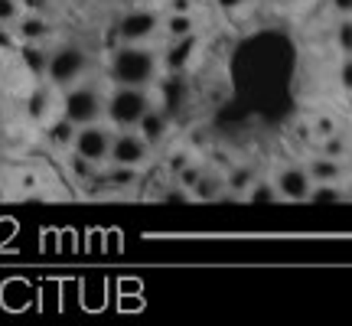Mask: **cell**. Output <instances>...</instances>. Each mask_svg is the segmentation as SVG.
Returning <instances> with one entry per match:
<instances>
[{
  "instance_id": "obj_4",
  "label": "cell",
  "mask_w": 352,
  "mask_h": 326,
  "mask_svg": "<svg viewBox=\"0 0 352 326\" xmlns=\"http://www.w3.org/2000/svg\"><path fill=\"white\" fill-rule=\"evenodd\" d=\"M63 118H69L76 127L82 124H95L104 121V91L95 82H76V85L63 88V98H59Z\"/></svg>"
},
{
  "instance_id": "obj_10",
  "label": "cell",
  "mask_w": 352,
  "mask_h": 326,
  "mask_svg": "<svg viewBox=\"0 0 352 326\" xmlns=\"http://www.w3.org/2000/svg\"><path fill=\"white\" fill-rule=\"evenodd\" d=\"M170 127H173V118H170L164 108H157V105H153L151 111H147L138 121V134L147 140V144H151L153 151H157V147H160V144L170 138Z\"/></svg>"
},
{
  "instance_id": "obj_18",
  "label": "cell",
  "mask_w": 352,
  "mask_h": 326,
  "mask_svg": "<svg viewBox=\"0 0 352 326\" xmlns=\"http://www.w3.org/2000/svg\"><path fill=\"white\" fill-rule=\"evenodd\" d=\"M20 59H23V65L33 72V76L43 78V76H46V63H50V50H46L43 43H23Z\"/></svg>"
},
{
  "instance_id": "obj_26",
  "label": "cell",
  "mask_w": 352,
  "mask_h": 326,
  "mask_svg": "<svg viewBox=\"0 0 352 326\" xmlns=\"http://www.w3.org/2000/svg\"><path fill=\"white\" fill-rule=\"evenodd\" d=\"M336 82H340V88L346 95H352V56H342L340 69H336Z\"/></svg>"
},
{
  "instance_id": "obj_29",
  "label": "cell",
  "mask_w": 352,
  "mask_h": 326,
  "mask_svg": "<svg viewBox=\"0 0 352 326\" xmlns=\"http://www.w3.org/2000/svg\"><path fill=\"white\" fill-rule=\"evenodd\" d=\"M252 0H215V7L222 13H239V10H245Z\"/></svg>"
},
{
  "instance_id": "obj_20",
  "label": "cell",
  "mask_w": 352,
  "mask_h": 326,
  "mask_svg": "<svg viewBox=\"0 0 352 326\" xmlns=\"http://www.w3.org/2000/svg\"><path fill=\"white\" fill-rule=\"evenodd\" d=\"M346 199V189H342V183H314V189H310V196H307V202H316V206H323V202H342Z\"/></svg>"
},
{
  "instance_id": "obj_17",
  "label": "cell",
  "mask_w": 352,
  "mask_h": 326,
  "mask_svg": "<svg viewBox=\"0 0 352 326\" xmlns=\"http://www.w3.org/2000/svg\"><path fill=\"white\" fill-rule=\"evenodd\" d=\"M160 30L166 33V39H179V36H189V33H199L196 13H166Z\"/></svg>"
},
{
  "instance_id": "obj_28",
  "label": "cell",
  "mask_w": 352,
  "mask_h": 326,
  "mask_svg": "<svg viewBox=\"0 0 352 326\" xmlns=\"http://www.w3.org/2000/svg\"><path fill=\"white\" fill-rule=\"evenodd\" d=\"M166 13H196V0H166Z\"/></svg>"
},
{
  "instance_id": "obj_14",
  "label": "cell",
  "mask_w": 352,
  "mask_h": 326,
  "mask_svg": "<svg viewBox=\"0 0 352 326\" xmlns=\"http://www.w3.org/2000/svg\"><path fill=\"white\" fill-rule=\"evenodd\" d=\"M104 166H108V170L101 173L104 193H127V189L138 186L140 170H134V166H118V163H104Z\"/></svg>"
},
{
  "instance_id": "obj_2",
  "label": "cell",
  "mask_w": 352,
  "mask_h": 326,
  "mask_svg": "<svg viewBox=\"0 0 352 326\" xmlns=\"http://www.w3.org/2000/svg\"><path fill=\"white\" fill-rule=\"evenodd\" d=\"M153 108L151 88H134V85H114L104 95V121L121 131V127H138V121Z\"/></svg>"
},
{
  "instance_id": "obj_5",
  "label": "cell",
  "mask_w": 352,
  "mask_h": 326,
  "mask_svg": "<svg viewBox=\"0 0 352 326\" xmlns=\"http://www.w3.org/2000/svg\"><path fill=\"white\" fill-rule=\"evenodd\" d=\"M151 157H153V147L138 134V127H121V131H114L111 151H108V163L144 170V166L151 163Z\"/></svg>"
},
{
  "instance_id": "obj_11",
  "label": "cell",
  "mask_w": 352,
  "mask_h": 326,
  "mask_svg": "<svg viewBox=\"0 0 352 326\" xmlns=\"http://www.w3.org/2000/svg\"><path fill=\"white\" fill-rule=\"evenodd\" d=\"M307 173L314 183H342L349 176V166L346 160H336V157H327V153H316L307 160Z\"/></svg>"
},
{
  "instance_id": "obj_13",
  "label": "cell",
  "mask_w": 352,
  "mask_h": 326,
  "mask_svg": "<svg viewBox=\"0 0 352 326\" xmlns=\"http://www.w3.org/2000/svg\"><path fill=\"white\" fill-rule=\"evenodd\" d=\"M226 196V173L219 170H202L199 180L189 186V199L196 202H215Z\"/></svg>"
},
{
  "instance_id": "obj_21",
  "label": "cell",
  "mask_w": 352,
  "mask_h": 326,
  "mask_svg": "<svg viewBox=\"0 0 352 326\" xmlns=\"http://www.w3.org/2000/svg\"><path fill=\"white\" fill-rule=\"evenodd\" d=\"M333 46L340 56H352V17H340L333 23Z\"/></svg>"
},
{
  "instance_id": "obj_24",
  "label": "cell",
  "mask_w": 352,
  "mask_h": 326,
  "mask_svg": "<svg viewBox=\"0 0 352 326\" xmlns=\"http://www.w3.org/2000/svg\"><path fill=\"white\" fill-rule=\"evenodd\" d=\"M23 13V3L20 0H0V30H10Z\"/></svg>"
},
{
  "instance_id": "obj_8",
  "label": "cell",
  "mask_w": 352,
  "mask_h": 326,
  "mask_svg": "<svg viewBox=\"0 0 352 326\" xmlns=\"http://www.w3.org/2000/svg\"><path fill=\"white\" fill-rule=\"evenodd\" d=\"M271 186H274V196L284 202H307L310 196V189H314V180L307 173V163H287V166H280L271 180Z\"/></svg>"
},
{
  "instance_id": "obj_9",
  "label": "cell",
  "mask_w": 352,
  "mask_h": 326,
  "mask_svg": "<svg viewBox=\"0 0 352 326\" xmlns=\"http://www.w3.org/2000/svg\"><path fill=\"white\" fill-rule=\"evenodd\" d=\"M199 52V33H189V36H179V39H170L166 50L160 52V69L166 76H183L192 59Z\"/></svg>"
},
{
  "instance_id": "obj_12",
  "label": "cell",
  "mask_w": 352,
  "mask_h": 326,
  "mask_svg": "<svg viewBox=\"0 0 352 326\" xmlns=\"http://www.w3.org/2000/svg\"><path fill=\"white\" fill-rule=\"evenodd\" d=\"M10 30L16 33V39H20V43H43V39H50V33H52L46 13H33V10L20 13V20H16Z\"/></svg>"
},
{
  "instance_id": "obj_6",
  "label": "cell",
  "mask_w": 352,
  "mask_h": 326,
  "mask_svg": "<svg viewBox=\"0 0 352 326\" xmlns=\"http://www.w3.org/2000/svg\"><path fill=\"white\" fill-rule=\"evenodd\" d=\"M111 138L114 127L108 121H95V124H82L76 127V140H72V151L85 160L104 166L108 163V151H111Z\"/></svg>"
},
{
  "instance_id": "obj_15",
  "label": "cell",
  "mask_w": 352,
  "mask_h": 326,
  "mask_svg": "<svg viewBox=\"0 0 352 326\" xmlns=\"http://www.w3.org/2000/svg\"><path fill=\"white\" fill-rule=\"evenodd\" d=\"M43 138H46V144H50L52 151H72V140H76V124L69 121V118H56V121H50L46 124V131H43Z\"/></svg>"
},
{
  "instance_id": "obj_32",
  "label": "cell",
  "mask_w": 352,
  "mask_h": 326,
  "mask_svg": "<svg viewBox=\"0 0 352 326\" xmlns=\"http://www.w3.org/2000/svg\"><path fill=\"white\" fill-rule=\"evenodd\" d=\"M294 3H307V0H294Z\"/></svg>"
},
{
  "instance_id": "obj_30",
  "label": "cell",
  "mask_w": 352,
  "mask_h": 326,
  "mask_svg": "<svg viewBox=\"0 0 352 326\" xmlns=\"http://www.w3.org/2000/svg\"><path fill=\"white\" fill-rule=\"evenodd\" d=\"M329 10L336 17H352V0H329Z\"/></svg>"
},
{
  "instance_id": "obj_1",
  "label": "cell",
  "mask_w": 352,
  "mask_h": 326,
  "mask_svg": "<svg viewBox=\"0 0 352 326\" xmlns=\"http://www.w3.org/2000/svg\"><path fill=\"white\" fill-rule=\"evenodd\" d=\"M160 76V52L147 43H121L108 59V78L114 85L153 88Z\"/></svg>"
},
{
  "instance_id": "obj_3",
  "label": "cell",
  "mask_w": 352,
  "mask_h": 326,
  "mask_svg": "<svg viewBox=\"0 0 352 326\" xmlns=\"http://www.w3.org/2000/svg\"><path fill=\"white\" fill-rule=\"evenodd\" d=\"M88 65H91V56L82 43H63V46H56L50 50V63H46V82L50 88H69L82 82L88 76Z\"/></svg>"
},
{
  "instance_id": "obj_22",
  "label": "cell",
  "mask_w": 352,
  "mask_h": 326,
  "mask_svg": "<svg viewBox=\"0 0 352 326\" xmlns=\"http://www.w3.org/2000/svg\"><path fill=\"white\" fill-rule=\"evenodd\" d=\"M52 108V91L50 88H36L33 95H30V101H26V114L33 118V121H43L46 114H50Z\"/></svg>"
},
{
  "instance_id": "obj_7",
  "label": "cell",
  "mask_w": 352,
  "mask_h": 326,
  "mask_svg": "<svg viewBox=\"0 0 352 326\" xmlns=\"http://www.w3.org/2000/svg\"><path fill=\"white\" fill-rule=\"evenodd\" d=\"M160 13L151 10V7H134V10L121 13L118 20V39L121 43H151L157 33H160Z\"/></svg>"
},
{
  "instance_id": "obj_31",
  "label": "cell",
  "mask_w": 352,
  "mask_h": 326,
  "mask_svg": "<svg viewBox=\"0 0 352 326\" xmlns=\"http://www.w3.org/2000/svg\"><path fill=\"white\" fill-rule=\"evenodd\" d=\"M23 3V10H33V13H46L50 7V0H20Z\"/></svg>"
},
{
  "instance_id": "obj_23",
  "label": "cell",
  "mask_w": 352,
  "mask_h": 326,
  "mask_svg": "<svg viewBox=\"0 0 352 326\" xmlns=\"http://www.w3.org/2000/svg\"><path fill=\"white\" fill-rule=\"evenodd\" d=\"M307 131H314V140L320 144V140L333 138V134H340V121L333 118V114H316L314 121H310V127Z\"/></svg>"
},
{
  "instance_id": "obj_16",
  "label": "cell",
  "mask_w": 352,
  "mask_h": 326,
  "mask_svg": "<svg viewBox=\"0 0 352 326\" xmlns=\"http://www.w3.org/2000/svg\"><path fill=\"white\" fill-rule=\"evenodd\" d=\"M254 180H258V170L248 166V163H239V166H232V170L226 173V193L228 196L245 199V196H248V189L254 186Z\"/></svg>"
},
{
  "instance_id": "obj_27",
  "label": "cell",
  "mask_w": 352,
  "mask_h": 326,
  "mask_svg": "<svg viewBox=\"0 0 352 326\" xmlns=\"http://www.w3.org/2000/svg\"><path fill=\"white\" fill-rule=\"evenodd\" d=\"M189 160H192V153H189V151H173V153H170V160H166V170H170V176L179 173V170H183Z\"/></svg>"
},
{
  "instance_id": "obj_19",
  "label": "cell",
  "mask_w": 352,
  "mask_h": 326,
  "mask_svg": "<svg viewBox=\"0 0 352 326\" xmlns=\"http://www.w3.org/2000/svg\"><path fill=\"white\" fill-rule=\"evenodd\" d=\"M65 166H69V176L76 180V183H91L95 176H98V163H91V160H85V157H78L76 151H65Z\"/></svg>"
},
{
  "instance_id": "obj_25",
  "label": "cell",
  "mask_w": 352,
  "mask_h": 326,
  "mask_svg": "<svg viewBox=\"0 0 352 326\" xmlns=\"http://www.w3.org/2000/svg\"><path fill=\"white\" fill-rule=\"evenodd\" d=\"M320 153H327V157H336V160H346V153H349V144L342 140V134H333V138L320 140Z\"/></svg>"
}]
</instances>
